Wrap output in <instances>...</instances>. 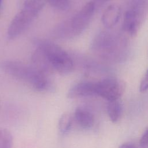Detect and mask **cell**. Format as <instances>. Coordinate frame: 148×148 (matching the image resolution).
I'll use <instances>...</instances> for the list:
<instances>
[{
	"mask_svg": "<svg viewBox=\"0 0 148 148\" xmlns=\"http://www.w3.org/2000/svg\"><path fill=\"white\" fill-rule=\"evenodd\" d=\"M1 68L6 73L28 83L38 91L48 90L52 86L47 75L34 66L17 61H5L1 62Z\"/></svg>",
	"mask_w": 148,
	"mask_h": 148,
	"instance_id": "obj_1",
	"label": "cell"
},
{
	"mask_svg": "<svg viewBox=\"0 0 148 148\" xmlns=\"http://www.w3.org/2000/svg\"><path fill=\"white\" fill-rule=\"evenodd\" d=\"M126 41L119 34L110 32H101L94 39L92 50L100 57L116 61L124 57L125 54Z\"/></svg>",
	"mask_w": 148,
	"mask_h": 148,
	"instance_id": "obj_2",
	"label": "cell"
},
{
	"mask_svg": "<svg viewBox=\"0 0 148 148\" xmlns=\"http://www.w3.org/2000/svg\"><path fill=\"white\" fill-rule=\"evenodd\" d=\"M95 9L92 1L87 2L73 17L58 25L54 31V35L69 39L80 35L88 25Z\"/></svg>",
	"mask_w": 148,
	"mask_h": 148,
	"instance_id": "obj_3",
	"label": "cell"
},
{
	"mask_svg": "<svg viewBox=\"0 0 148 148\" xmlns=\"http://www.w3.org/2000/svg\"><path fill=\"white\" fill-rule=\"evenodd\" d=\"M36 45L45 54L54 71L61 75L72 72L73 68L72 59L62 48L47 40H38Z\"/></svg>",
	"mask_w": 148,
	"mask_h": 148,
	"instance_id": "obj_4",
	"label": "cell"
},
{
	"mask_svg": "<svg viewBox=\"0 0 148 148\" xmlns=\"http://www.w3.org/2000/svg\"><path fill=\"white\" fill-rule=\"evenodd\" d=\"M125 83L115 78H106L96 82L97 95L110 101L117 100L125 91Z\"/></svg>",
	"mask_w": 148,
	"mask_h": 148,
	"instance_id": "obj_5",
	"label": "cell"
},
{
	"mask_svg": "<svg viewBox=\"0 0 148 148\" xmlns=\"http://www.w3.org/2000/svg\"><path fill=\"white\" fill-rule=\"evenodd\" d=\"M148 10L137 5H130L124 14L123 29L131 36L136 34Z\"/></svg>",
	"mask_w": 148,
	"mask_h": 148,
	"instance_id": "obj_6",
	"label": "cell"
},
{
	"mask_svg": "<svg viewBox=\"0 0 148 148\" xmlns=\"http://www.w3.org/2000/svg\"><path fill=\"white\" fill-rule=\"evenodd\" d=\"M38 13L27 8L22 7L12 19L8 29V35L14 39L22 34L30 25Z\"/></svg>",
	"mask_w": 148,
	"mask_h": 148,
	"instance_id": "obj_7",
	"label": "cell"
},
{
	"mask_svg": "<svg viewBox=\"0 0 148 148\" xmlns=\"http://www.w3.org/2000/svg\"><path fill=\"white\" fill-rule=\"evenodd\" d=\"M97 95L96 82H82L73 86L67 93L68 98Z\"/></svg>",
	"mask_w": 148,
	"mask_h": 148,
	"instance_id": "obj_8",
	"label": "cell"
},
{
	"mask_svg": "<svg viewBox=\"0 0 148 148\" xmlns=\"http://www.w3.org/2000/svg\"><path fill=\"white\" fill-rule=\"evenodd\" d=\"M74 119L80 127L84 129L91 128L94 123L92 113L87 107L84 106H79L76 108Z\"/></svg>",
	"mask_w": 148,
	"mask_h": 148,
	"instance_id": "obj_9",
	"label": "cell"
},
{
	"mask_svg": "<svg viewBox=\"0 0 148 148\" xmlns=\"http://www.w3.org/2000/svg\"><path fill=\"white\" fill-rule=\"evenodd\" d=\"M120 16V7L117 4L110 5L102 14L101 18L102 24L106 28H111L117 23Z\"/></svg>",
	"mask_w": 148,
	"mask_h": 148,
	"instance_id": "obj_10",
	"label": "cell"
},
{
	"mask_svg": "<svg viewBox=\"0 0 148 148\" xmlns=\"http://www.w3.org/2000/svg\"><path fill=\"white\" fill-rule=\"evenodd\" d=\"M107 112L111 121L116 123L119 120L121 112V105L117 99L109 101Z\"/></svg>",
	"mask_w": 148,
	"mask_h": 148,
	"instance_id": "obj_11",
	"label": "cell"
},
{
	"mask_svg": "<svg viewBox=\"0 0 148 148\" xmlns=\"http://www.w3.org/2000/svg\"><path fill=\"white\" fill-rule=\"evenodd\" d=\"M13 136L10 132L5 128L0 130V148H12Z\"/></svg>",
	"mask_w": 148,
	"mask_h": 148,
	"instance_id": "obj_12",
	"label": "cell"
},
{
	"mask_svg": "<svg viewBox=\"0 0 148 148\" xmlns=\"http://www.w3.org/2000/svg\"><path fill=\"white\" fill-rule=\"evenodd\" d=\"M72 118L70 114L66 113L61 115L58 121V129L62 133L68 132L71 128Z\"/></svg>",
	"mask_w": 148,
	"mask_h": 148,
	"instance_id": "obj_13",
	"label": "cell"
},
{
	"mask_svg": "<svg viewBox=\"0 0 148 148\" xmlns=\"http://www.w3.org/2000/svg\"><path fill=\"white\" fill-rule=\"evenodd\" d=\"M45 4V0H24L22 7L39 13L43 8Z\"/></svg>",
	"mask_w": 148,
	"mask_h": 148,
	"instance_id": "obj_14",
	"label": "cell"
},
{
	"mask_svg": "<svg viewBox=\"0 0 148 148\" xmlns=\"http://www.w3.org/2000/svg\"><path fill=\"white\" fill-rule=\"evenodd\" d=\"M52 7L61 10L68 9L70 6L69 0H45Z\"/></svg>",
	"mask_w": 148,
	"mask_h": 148,
	"instance_id": "obj_15",
	"label": "cell"
},
{
	"mask_svg": "<svg viewBox=\"0 0 148 148\" xmlns=\"http://www.w3.org/2000/svg\"><path fill=\"white\" fill-rule=\"evenodd\" d=\"M139 144L141 148H148V127L143 132L140 138Z\"/></svg>",
	"mask_w": 148,
	"mask_h": 148,
	"instance_id": "obj_16",
	"label": "cell"
},
{
	"mask_svg": "<svg viewBox=\"0 0 148 148\" xmlns=\"http://www.w3.org/2000/svg\"><path fill=\"white\" fill-rule=\"evenodd\" d=\"M148 90V69L143 76L139 86V90L140 92H145Z\"/></svg>",
	"mask_w": 148,
	"mask_h": 148,
	"instance_id": "obj_17",
	"label": "cell"
},
{
	"mask_svg": "<svg viewBox=\"0 0 148 148\" xmlns=\"http://www.w3.org/2000/svg\"><path fill=\"white\" fill-rule=\"evenodd\" d=\"M119 148H135V147L131 143H125L120 146Z\"/></svg>",
	"mask_w": 148,
	"mask_h": 148,
	"instance_id": "obj_18",
	"label": "cell"
},
{
	"mask_svg": "<svg viewBox=\"0 0 148 148\" xmlns=\"http://www.w3.org/2000/svg\"><path fill=\"white\" fill-rule=\"evenodd\" d=\"M107 1H108V0H94V1H92V2L94 3L95 5L96 6L97 3H103V2H105Z\"/></svg>",
	"mask_w": 148,
	"mask_h": 148,
	"instance_id": "obj_19",
	"label": "cell"
},
{
	"mask_svg": "<svg viewBox=\"0 0 148 148\" xmlns=\"http://www.w3.org/2000/svg\"><path fill=\"white\" fill-rule=\"evenodd\" d=\"M2 0H0V6H1V2H2Z\"/></svg>",
	"mask_w": 148,
	"mask_h": 148,
	"instance_id": "obj_20",
	"label": "cell"
}]
</instances>
